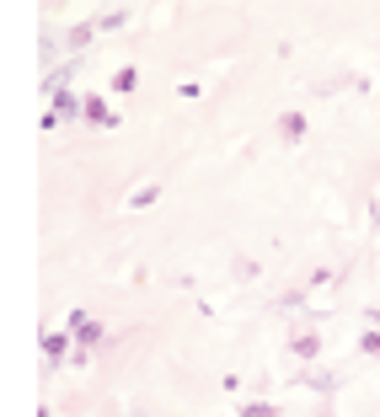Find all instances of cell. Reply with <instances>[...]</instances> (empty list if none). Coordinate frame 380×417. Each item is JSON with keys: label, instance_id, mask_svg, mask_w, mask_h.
<instances>
[{"label": "cell", "instance_id": "6da1fadb", "mask_svg": "<svg viewBox=\"0 0 380 417\" xmlns=\"http://www.w3.org/2000/svg\"><path fill=\"white\" fill-rule=\"evenodd\" d=\"M70 326H75V337H80V342H97V337H102V326H97L91 316H75Z\"/></svg>", "mask_w": 380, "mask_h": 417}, {"label": "cell", "instance_id": "7a4b0ae2", "mask_svg": "<svg viewBox=\"0 0 380 417\" xmlns=\"http://www.w3.org/2000/svg\"><path fill=\"white\" fill-rule=\"evenodd\" d=\"M86 118H91V123H107V129H113V123H118V118H113V113H107V107H102L97 97L86 102Z\"/></svg>", "mask_w": 380, "mask_h": 417}, {"label": "cell", "instance_id": "3957f363", "mask_svg": "<svg viewBox=\"0 0 380 417\" xmlns=\"http://www.w3.org/2000/svg\"><path fill=\"white\" fill-rule=\"evenodd\" d=\"M300 129H305L300 113H289V118H284V139H300Z\"/></svg>", "mask_w": 380, "mask_h": 417}, {"label": "cell", "instance_id": "277c9868", "mask_svg": "<svg viewBox=\"0 0 380 417\" xmlns=\"http://www.w3.org/2000/svg\"><path fill=\"white\" fill-rule=\"evenodd\" d=\"M241 417H273V412H268L262 401H252V407H246V412H241Z\"/></svg>", "mask_w": 380, "mask_h": 417}]
</instances>
